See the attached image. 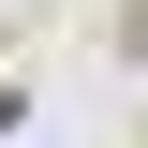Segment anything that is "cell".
Segmentation results:
<instances>
[{
	"mask_svg": "<svg viewBox=\"0 0 148 148\" xmlns=\"http://www.w3.org/2000/svg\"><path fill=\"white\" fill-rule=\"evenodd\" d=\"M119 59H148V0H119Z\"/></svg>",
	"mask_w": 148,
	"mask_h": 148,
	"instance_id": "cell-1",
	"label": "cell"
}]
</instances>
